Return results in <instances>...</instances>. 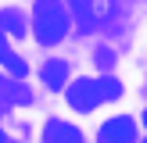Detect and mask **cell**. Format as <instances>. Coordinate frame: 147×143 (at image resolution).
Instances as JSON below:
<instances>
[{
	"label": "cell",
	"mask_w": 147,
	"mask_h": 143,
	"mask_svg": "<svg viewBox=\"0 0 147 143\" xmlns=\"http://www.w3.org/2000/svg\"><path fill=\"white\" fill-rule=\"evenodd\" d=\"M100 100L104 97H100V82L97 79H79V82L68 90V104L76 107V111H93Z\"/></svg>",
	"instance_id": "obj_3"
},
{
	"label": "cell",
	"mask_w": 147,
	"mask_h": 143,
	"mask_svg": "<svg viewBox=\"0 0 147 143\" xmlns=\"http://www.w3.org/2000/svg\"><path fill=\"white\" fill-rule=\"evenodd\" d=\"M144 143H147V140H144Z\"/></svg>",
	"instance_id": "obj_12"
},
{
	"label": "cell",
	"mask_w": 147,
	"mask_h": 143,
	"mask_svg": "<svg viewBox=\"0 0 147 143\" xmlns=\"http://www.w3.org/2000/svg\"><path fill=\"white\" fill-rule=\"evenodd\" d=\"M68 32V14L57 0H36V39L43 47L57 43L61 36Z\"/></svg>",
	"instance_id": "obj_1"
},
{
	"label": "cell",
	"mask_w": 147,
	"mask_h": 143,
	"mask_svg": "<svg viewBox=\"0 0 147 143\" xmlns=\"http://www.w3.org/2000/svg\"><path fill=\"white\" fill-rule=\"evenodd\" d=\"M0 143H4V132H0Z\"/></svg>",
	"instance_id": "obj_11"
},
{
	"label": "cell",
	"mask_w": 147,
	"mask_h": 143,
	"mask_svg": "<svg viewBox=\"0 0 147 143\" xmlns=\"http://www.w3.org/2000/svg\"><path fill=\"white\" fill-rule=\"evenodd\" d=\"M133 140H136L133 118H111L100 125V143H133Z\"/></svg>",
	"instance_id": "obj_4"
},
{
	"label": "cell",
	"mask_w": 147,
	"mask_h": 143,
	"mask_svg": "<svg viewBox=\"0 0 147 143\" xmlns=\"http://www.w3.org/2000/svg\"><path fill=\"white\" fill-rule=\"evenodd\" d=\"M0 64H4V68L11 72L14 79H25V72H29V68H25V61H22V57L4 43V32H0Z\"/></svg>",
	"instance_id": "obj_6"
},
{
	"label": "cell",
	"mask_w": 147,
	"mask_h": 143,
	"mask_svg": "<svg viewBox=\"0 0 147 143\" xmlns=\"http://www.w3.org/2000/svg\"><path fill=\"white\" fill-rule=\"evenodd\" d=\"M111 7H115L111 0H72V14H76L79 29H86V32H93L100 21H108Z\"/></svg>",
	"instance_id": "obj_2"
},
{
	"label": "cell",
	"mask_w": 147,
	"mask_h": 143,
	"mask_svg": "<svg viewBox=\"0 0 147 143\" xmlns=\"http://www.w3.org/2000/svg\"><path fill=\"white\" fill-rule=\"evenodd\" d=\"M65 72H68L65 61H47L43 72H40V75H43V86H47V90H61V86H65Z\"/></svg>",
	"instance_id": "obj_7"
},
{
	"label": "cell",
	"mask_w": 147,
	"mask_h": 143,
	"mask_svg": "<svg viewBox=\"0 0 147 143\" xmlns=\"http://www.w3.org/2000/svg\"><path fill=\"white\" fill-rule=\"evenodd\" d=\"M100 97H104V100L119 97V82H115V79H104V82H100Z\"/></svg>",
	"instance_id": "obj_9"
},
{
	"label": "cell",
	"mask_w": 147,
	"mask_h": 143,
	"mask_svg": "<svg viewBox=\"0 0 147 143\" xmlns=\"http://www.w3.org/2000/svg\"><path fill=\"white\" fill-rule=\"evenodd\" d=\"M0 29L11 36H25V21L18 18V11H0Z\"/></svg>",
	"instance_id": "obj_8"
},
{
	"label": "cell",
	"mask_w": 147,
	"mask_h": 143,
	"mask_svg": "<svg viewBox=\"0 0 147 143\" xmlns=\"http://www.w3.org/2000/svg\"><path fill=\"white\" fill-rule=\"evenodd\" d=\"M43 136H47V143H83V132L68 122H50L43 129Z\"/></svg>",
	"instance_id": "obj_5"
},
{
	"label": "cell",
	"mask_w": 147,
	"mask_h": 143,
	"mask_svg": "<svg viewBox=\"0 0 147 143\" xmlns=\"http://www.w3.org/2000/svg\"><path fill=\"white\" fill-rule=\"evenodd\" d=\"M144 125H147V111H144Z\"/></svg>",
	"instance_id": "obj_10"
}]
</instances>
